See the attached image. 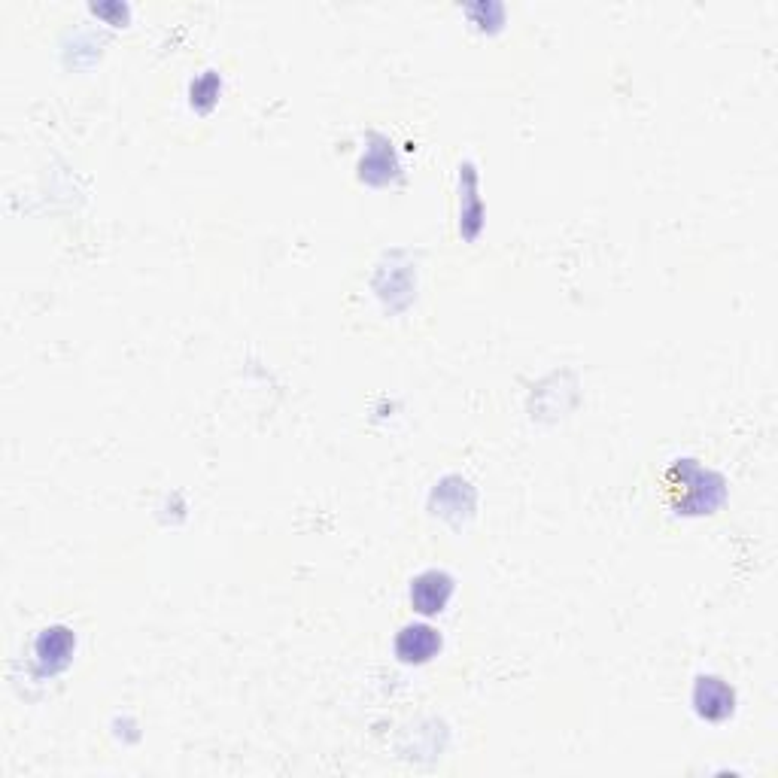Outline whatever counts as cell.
I'll return each instance as SVG.
<instances>
[{"instance_id":"obj_2","label":"cell","mask_w":778,"mask_h":778,"mask_svg":"<svg viewBox=\"0 0 778 778\" xmlns=\"http://www.w3.org/2000/svg\"><path fill=\"white\" fill-rule=\"evenodd\" d=\"M399 657L405 660V663H423V660H429L438 648H441V639H438V633L435 630H429V627H408L402 636H399Z\"/></svg>"},{"instance_id":"obj_1","label":"cell","mask_w":778,"mask_h":778,"mask_svg":"<svg viewBox=\"0 0 778 778\" xmlns=\"http://www.w3.org/2000/svg\"><path fill=\"white\" fill-rule=\"evenodd\" d=\"M450 590H453V584H450V578H447L444 572H426V575H420V578L414 581L411 602H414V608L423 611V614H438V611L447 605Z\"/></svg>"},{"instance_id":"obj_3","label":"cell","mask_w":778,"mask_h":778,"mask_svg":"<svg viewBox=\"0 0 778 778\" xmlns=\"http://www.w3.org/2000/svg\"><path fill=\"white\" fill-rule=\"evenodd\" d=\"M696 703H699V712H703L706 718H724L733 709V693L721 681L709 678V681L699 684Z\"/></svg>"}]
</instances>
